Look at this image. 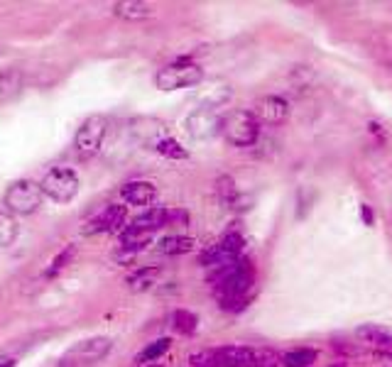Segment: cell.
Listing matches in <instances>:
<instances>
[{
  "label": "cell",
  "mask_w": 392,
  "mask_h": 367,
  "mask_svg": "<svg viewBox=\"0 0 392 367\" xmlns=\"http://www.w3.org/2000/svg\"><path fill=\"white\" fill-rule=\"evenodd\" d=\"M209 284L219 304L255 294V264L248 257H241L236 262L214 267L209 274Z\"/></svg>",
  "instance_id": "obj_1"
},
{
  "label": "cell",
  "mask_w": 392,
  "mask_h": 367,
  "mask_svg": "<svg viewBox=\"0 0 392 367\" xmlns=\"http://www.w3.org/2000/svg\"><path fill=\"white\" fill-rule=\"evenodd\" d=\"M221 135L231 147L246 150L260 140V120L253 110H229L221 118Z\"/></svg>",
  "instance_id": "obj_2"
},
{
  "label": "cell",
  "mask_w": 392,
  "mask_h": 367,
  "mask_svg": "<svg viewBox=\"0 0 392 367\" xmlns=\"http://www.w3.org/2000/svg\"><path fill=\"white\" fill-rule=\"evenodd\" d=\"M204 81V69L192 57H179L172 64L162 66L155 74V86L160 91H179V88H192Z\"/></svg>",
  "instance_id": "obj_3"
},
{
  "label": "cell",
  "mask_w": 392,
  "mask_h": 367,
  "mask_svg": "<svg viewBox=\"0 0 392 367\" xmlns=\"http://www.w3.org/2000/svg\"><path fill=\"white\" fill-rule=\"evenodd\" d=\"M40 189L54 204H69V201L76 199L79 189H81V179L71 167H52L40 179Z\"/></svg>",
  "instance_id": "obj_4"
},
{
  "label": "cell",
  "mask_w": 392,
  "mask_h": 367,
  "mask_svg": "<svg viewBox=\"0 0 392 367\" xmlns=\"http://www.w3.org/2000/svg\"><path fill=\"white\" fill-rule=\"evenodd\" d=\"M42 194L40 182H33V179H18L8 186L3 196V204L10 214H20V216H33L37 209L42 206Z\"/></svg>",
  "instance_id": "obj_5"
},
{
  "label": "cell",
  "mask_w": 392,
  "mask_h": 367,
  "mask_svg": "<svg viewBox=\"0 0 392 367\" xmlns=\"http://www.w3.org/2000/svg\"><path fill=\"white\" fill-rule=\"evenodd\" d=\"M243 250H246V238L241 233H226L221 240H216L214 245H209L206 250H201L196 262L201 267H221V264L236 262L243 257Z\"/></svg>",
  "instance_id": "obj_6"
},
{
  "label": "cell",
  "mask_w": 392,
  "mask_h": 367,
  "mask_svg": "<svg viewBox=\"0 0 392 367\" xmlns=\"http://www.w3.org/2000/svg\"><path fill=\"white\" fill-rule=\"evenodd\" d=\"M105 132H108V120L103 115H88L86 120L79 125L76 135H74V152L81 159L96 157L103 147Z\"/></svg>",
  "instance_id": "obj_7"
},
{
  "label": "cell",
  "mask_w": 392,
  "mask_h": 367,
  "mask_svg": "<svg viewBox=\"0 0 392 367\" xmlns=\"http://www.w3.org/2000/svg\"><path fill=\"white\" fill-rule=\"evenodd\" d=\"M113 343L110 338L105 336H93V338H86L81 343L71 345L59 360V367H81V365H93L98 360H103L105 355L110 353Z\"/></svg>",
  "instance_id": "obj_8"
},
{
  "label": "cell",
  "mask_w": 392,
  "mask_h": 367,
  "mask_svg": "<svg viewBox=\"0 0 392 367\" xmlns=\"http://www.w3.org/2000/svg\"><path fill=\"white\" fill-rule=\"evenodd\" d=\"M128 206L125 204H108L103 211H98L91 221L86 223V233H123L128 228Z\"/></svg>",
  "instance_id": "obj_9"
},
{
  "label": "cell",
  "mask_w": 392,
  "mask_h": 367,
  "mask_svg": "<svg viewBox=\"0 0 392 367\" xmlns=\"http://www.w3.org/2000/svg\"><path fill=\"white\" fill-rule=\"evenodd\" d=\"M253 113L260 120V125H282L289 118V100L284 95H263L260 100H255Z\"/></svg>",
  "instance_id": "obj_10"
},
{
  "label": "cell",
  "mask_w": 392,
  "mask_h": 367,
  "mask_svg": "<svg viewBox=\"0 0 392 367\" xmlns=\"http://www.w3.org/2000/svg\"><path fill=\"white\" fill-rule=\"evenodd\" d=\"M120 199L125 206H135V209H152L157 201V186L147 179H132L120 186Z\"/></svg>",
  "instance_id": "obj_11"
},
{
  "label": "cell",
  "mask_w": 392,
  "mask_h": 367,
  "mask_svg": "<svg viewBox=\"0 0 392 367\" xmlns=\"http://www.w3.org/2000/svg\"><path fill=\"white\" fill-rule=\"evenodd\" d=\"M214 353L219 367H255V348L248 345H221Z\"/></svg>",
  "instance_id": "obj_12"
},
{
  "label": "cell",
  "mask_w": 392,
  "mask_h": 367,
  "mask_svg": "<svg viewBox=\"0 0 392 367\" xmlns=\"http://www.w3.org/2000/svg\"><path fill=\"white\" fill-rule=\"evenodd\" d=\"M169 226V209L164 206H152V209H145L142 214H137L132 221L128 223V228L132 231H142V233H152L155 235L157 231Z\"/></svg>",
  "instance_id": "obj_13"
},
{
  "label": "cell",
  "mask_w": 392,
  "mask_h": 367,
  "mask_svg": "<svg viewBox=\"0 0 392 367\" xmlns=\"http://www.w3.org/2000/svg\"><path fill=\"white\" fill-rule=\"evenodd\" d=\"M152 243V233H142V231H132V228H125L118 235V257H135L137 252L147 247Z\"/></svg>",
  "instance_id": "obj_14"
},
{
  "label": "cell",
  "mask_w": 392,
  "mask_h": 367,
  "mask_svg": "<svg viewBox=\"0 0 392 367\" xmlns=\"http://www.w3.org/2000/svg\"><path fill=\"white\" fill-rule=\"evenodd\" d=\"M187 125H189L192 137H196V140H206V137H211L214 132L221 130V118H216L211 110H196V113H192Z\"/></svg>",
  "instance_id": "obj_15"
},
{
  "label": "cell",
  "mask_w": 392,
  "mask_h": 367,
  "mask_svg": "<svg viewBox=\"0 0 392 367\" xmlns=\"http://www.w3.org/2000/svg\"><path fill=\"white\" fill-rule=\"evenodd\" d=\"M356 338L370 348H392V328L380 323H365L356 331Z\"/></svg>",
  "instance_id": "obj_16"
},
{
  "label": "cell",
  "mask_w": 392,
  "mask_h": 367,
  "mask_svg": "<svg viewBox=\"0 0 392 367\" xmlns=\"http://www.w3.org/2000/svg\"><path fill=\"white\" fill-rule=\"evenodd\" d=\"M169 348H172V338H169V336L155 338V340H152V343H147L145 348H142L140 353L135 355V360H132V363L140 365V367L157 365V360H162L164 355L169 353Z\"/></svg>",
  "instance_id": "obj_17"
},
{
  "label": "cell",
  "mask_w": 392,
  "mask_h": 367,
  "mask_svg": "<svg viewBox=\"0 0 392 367\" xmlns=\"http://www.w3.org/2000/svg\"><path fill=\"white\" fill-rule=\"evenodd\" d=\"M113 13L123 20H130V23H140V20L152 18L155 8L150 3H137V0H123V3L113 5Z\"/></svg>",
  "instance_id": "obj_18"
},
{
  "label": "cell",
  "mask_w": 392,
  "mask_h": 367,
  "mask_svg": "<svg viewBox=\"0 0 392 367\" xmlns=\"http://www.w3.org/2000/svg\"><path fill=\"white\" fill-rule=\"evenodd\" d=\"M196 243L194 238L189 235H164L160 243H157V250L167 257H179V255H189L194 252Z\"/></svg>",
  "instance_id": "obj_19"
},
{
  "label": "cell",
  "mask_w": 392,
  "mask_h": 367,
  "mask_svg": "<svg viewBox=\"0 0 392 367\" xmlns=\"http://www.w3.org/2000/svg\"><path fill=\"white\" fill-rule=\"evenodd\" d=\"M216 196H219V201L226 206V209H233V211H241V191H238L236 182H233V177L229 174H221L219 179H216Z\"/></svg>",
  "instance_id": "obj_20"
},
{
  "label": "cell",
  "mask_w": 392,
  "mask_h": 367,
  "mask_svg": "<svg viewBox=\"0 0 392 367\" xmlns=\"http://www.w3.org/2000/svg\"><path fill=\"white\" fill-rule=\"evenodd\" d=\"M160 274H162L160 264H145V267H137L135 272L128 276V284L132 291H145V289H150L152 284H157Z\"/></svg>",
  "instance_id": "obj_21"
},
{
  "label": "cell",
  "mask_w": 392,
  "mask_h": 367,
  "mask_svg": "<svg viewBox=\"0 0 392 367\" xmlns=\"http://www.w3.org/2000/svg\"><path fill=\"white\" fill-rule=\"evenodd\" d=\"M316 360H319V350L306 345L282 353V367H314Z\"/></svg>",
  "instance_id": "obj_22"
},
{
  "label": "cell",
  "mask_w": 392,
  "mask_h": 367,
  "mask_svg": "<svg viewBox=\"0 0 392 367\" xmlns=\"http://www.w3.org/2000/svg\"><path fill=\"white\" fill-rule=\"evenodd\" d=\"M172 328L179 336H194L199 331V318H196V313L187 311V308H177L172 313Z\"/></svg>",
  "instance_id": "obj_23"
},
{
  "label": "cell",
  "mask_w": 392,
  "mask_h": 367,
  "mask_svg": "<svg viewBox=\"0 0 392 367\" xmlns=\"http://www.w3.org/2000/svg\"><path fill=\"white\" fill-rule=\"evenodd\" d=\"M155 152L162 154L164 159H174V162H179V159H189V150L187 147H182V142L174 140V137H160V140L155 142Z\"/></svg>",
  "instance_id": "obj_24"
},
{
  "label": "cell",
  "mask_w": 392,
  "mask_h": 367,
  "mask_svg": "<svg viewBox=\"0 0 392 367\" xmlns=\"http://www.w3.org/2000/svg\"><path fill=\"white\" fill-rule=\"evenodd\" d=\"M74 257H76V245L69 243L67 247H62L59 252H57L54 257H52L50 267H47V276H57L59 272H64L69 264L74 262Z\"/></svg>",
  "instance_id": "obj_25"
},
{
  "label": "cell",
  "mask_w": 392,
  "mask_h": 367,
  "mask_svg": "<svg viewBox=\"0 0 392 367\" xmlns=\"http://www.w3.org/2000/svg\"><path fill=\"white\" fill-rule=\"evenodd\" d=\"M20 228H18V221H15L13 214L8 211H0V247H10L18 238Z\"/></svg>",
  "instance_id": "obj_26"
},
{
  "label": "cell",
  "mask_w": 392,
  "mask_h": 367,
  "mask_svg": "<svg viewBox=\"0 0 392 367\" xmlns=\"http://www.w3.org/2000/svg\"><path fill=\"white\" fill-rule=\"evenodd\" d=\"M23 86V74L15 71V69H8V71L0 74V98H10L13 93L20 91Z\"/></svg>",
  "instance_id": "obj_27"
},
{
  "label": "cell",
  "mask_w": 392,
  "mask_h": 367,
  "mask_svg": "<svg viewBox=\"0 0 392 367\" xmlns=\"http://www.w3.org/2000/svg\"><path fill=\"white\" fill-rule=\"evenodd\" d=\"M189 367H219V360H216L214 348L196 350V353L189 355Z\"/></svg>",
  "instance_id": "obj_28"
},
{
  "label": "cell",
  "mask_w": 392,
  "mask_h": 367,
  "mask_svg": "<svg viewBox=\"0 0 392 367\" xmlns=\"http://www.w3.org/2000/svg\"><path fill=\"white\" fill-rule=\"evenodd\" d=\"M282 365V355L275 353L272 348L255 350V367H279Z\"/></svg>",
  "instance_id": "obj_29"
},
{
  "label": "cell",
  "mask_w": 392,
  "mask_h": 367,
  "mask_svg": "<svg viewBox=\"0 0 392 367\" xmlns=\"http://www.w3.org/2000/svg\"><path fill=\"white\" fill-rule=\"evenodd\" d=\"M368 130H370V135L375 137V142H378V147H385V145H388V132H385V127L380 125V122L370 120V122H368Z\"/></svg>",
  "instance_id": "obj_30"
},
{
  "label": "cell",
  "mask_w": 392,
  "mask_h": 367,
  "mask_svg": "<svg viewBox=\"0 0 392 367\" xmlns=\"http://www.w3.org/2000/svg\"><path fill=\"white\" fill-rule=\"evenodd\" d=\"M187 226L189 223V214L184 209H169V226Z\"/></svg>",
  "instance_id": "obj_31"
},
{
  "label": "cell",
  "mask_w": 392,
  "mask_h": 367,
  "mask_svg": "<svg viewBox=\"0 0 392 367\" xmlns=\"http://www.w3.org/2000/svg\"><path fill=\"white\" fill-rule=\"evenodd\" d=\"M358 214H360V221H363V226H373L375 223V214H373V209H370V204H360L358 206Z\"/></svg>",
  "instance_id": "obj_32"
},
{
  "label": "cell",
  "mask_w": 392,
  "mask_h": 367,
  "mask_svg": "<svg viewBox=\"0 0 392 367\" xmlns=\"http://www.w3.org/2000/svg\"><path fill=\"white\" fill-rule=\"evenodd\" d=\"M324 367H348V363H343V360H338V363H331V365H324Z\"/></svg>",
  "instance_id": "obj_33"
},
{
  "label": "cell",
  "mask_w": 392,
  "mask_h": 367,
  "mask_svg": "<svg viewBox=\"0 0 392 367\" xmlns=\"http://www.w3.org/2000/svg\"><path fill=\"white\" fill-rule=\"evenodd\" d=\"M0 367H15V360H3V363H0Z\"/></svg>",
  "instance_id": "obj_34"
},
{
  "label": "cell",
  "mask_w": 392,
  "mask_h": 367,
  "mask_svg": "<svg viewBox=\"0 0 392 367\" xmlns=\"http://www.w3.org/2000/svg\"><path fill=\"white\" fill-rule=\"evenodd\" d=\"M385 358H388V360H392V350H388V353H385Z\"/></svg>",
  "instance_id": "obj_35"
},
{
  "label": "cell",
  "mask_w": 392,
  "mask_h": 367,
  "mask_svg": "<svg viewBox=\"0 0 392 367\" xmlns=\"http://www.w3.org/2000/svg\"><path fill=\"white\" fill-rule=\"evenodd\" d=\"M147 367H162V365H160V363H157V365H147Z\"/></svg>",
  "instance_id": "obj_36"
},
{
  "label": "cell",
  "mask_w": 392,
  "mask_h": 367,
  "mask_svg": "<svg viewBox=\"0 0 392 367\" xmlns=\"http://www.w3.org/2000/svg\"><path fill=\"white\" fill-rule=\"evenodd\" d=\"M0 54H3V47H0Z\"/></svg>",
  "instance_id": "obj_37"
}]
</instances>
